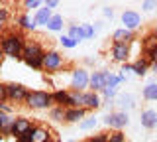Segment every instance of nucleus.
Here are the masks:
<instances>
[{"mask_svg":"<svg viewBox=\"0 0 157 142\" xmlns=\"http://www.w3.org/2000/svg\"><path fill=\"white\" fill-rule=\"evenodd\" d=\"M28 95H29V89L24 85V83H16V81L6 83V99H8V103H12V105L26 103Z\"/></svg>","mask_w":157,"mask_h":142,"instance_id":"6","label":"nucleus"},{"mask_svg":"<svg viewBox=\"0 0 157 142\" xmlns=\"http://www.w3.org/2000/svg\"><path fill=\"white\" fill-rule=\"evenodd\" d=\"M120 20H122V28H126L130 32H136L137 28H141V14L136 10H124Z\"/></svg>","mask_w":157,"mask_h":142,"instance_id":"10","label":"nucleus"},{"mask_svg":"<svg viewBox=\"0 0 157 142\" xmlns=\"http://www.w3.org/2000/svg\"><path fill=\"white\" fill-rule=\"evenodd\" d=\"M49 119L55 122H65V109L63 107H51L49 109Z\"/></svg>","mask_w":157,"mask_h":142,"instance_id":"28","label":"nucleus"},{"mask_svg":"<svg viewBox=\"0 0 157 142\" xmlns=\"http://www.w3.org/2000/svg\"><path fill=\"white\" fill-rule=\"evenodd\" d=\"M63 65H65V57L57 50H45V53H43V71L53 75V73L61 71Z\"/></svg>","mask_w":157,"mask_h":142,"instance_id":"5","label":"nucleus"},{"mask_svg":"<svg viewBox=\"0 0 157 142\" xmlns=\"http://www.w3.org/2000/svg\"><path fill=\"white\" fill-rule=\"evenodd\" d=\"M4 59H6V55L2 53V50H0V67H2V63H4Z\"/></svg>","mask_w":157,"mask_h":142,"instance_id":"42","label":"nucleus"},{"mask_svg":"<svg viewBox=\"0 0 157 142\" xmlns=\"http://www.w3.org/2000/svg\"><path fill=\"white\" fill-rule=\"evenodd\" d=\"M102 105H104V101H102L100 93H94V91H85L82 93V109L98 111Z\"/></svg>","mask_w":157,"mask_h":142,"instance_id":"13","label":"nucleus"},{"mask_svg":"<svg viewBox=\"0 0 157 142\" xmlns=\"http://www.w3.org/2000/svg\"><path fill=\"white\" fill-rule=\"evenodd\" d=\"M67 36H69V38H73L75 42L81 43L82 40H85V36H82V28H81V24H69V26H67Z\"/></svg>","mask_w":157,"mask_h":142,"instance_id":"27","label":"nucleus"},{"mask_svg":"<svg viewBox=\"0 0 157 142\" xmlns=\"http://www.w3.org/2000/svg\"><path fill=\"white\" fill-rule=\"evenodd\" d=\"M51 16H53V10H49V8H45V6H41L39 10H36V14H33V22H36V26L47 28V24H49V20H51Z\"/></svg>","mask_w":157,"mask_h":142,"instance_id":"21","label":"nucleus"},{"mask_svg":"<svg viewBox=\"0 0 157 142\" xmlns=\"http://www.w3.org/2000/svg\"><path fill=\"white\" fill-rule=\"evenodd\" d=\"M141 51H144V57L149 63L157 61V36L153 32L145 34V36L141 38Z\"/></svg>","mask_w":157,"mask_h":142,"instance_id":"8","label":"nucleus"},{"mask_svg":"<svg viewBox=\"0 0 157 142\" xmlns=\"http://www.w3.org/2000/svg\"><path fill=\"white\" fill-rule=\"evenodd\" d=\"M33 126H36V122H32L28 116H16L14 122H12V126H10V134H12L14 138H18V136L33 130Z\"/></svg>","mask_w":157,"mask_h":142,"instance_id":"9","label":"nucleus"},{"mask_svg":"<svg viewBox=\"0 0 157 142\" xmlns=\"http://www.w3.org/2000/svg\"><path fill=\"white\" fill-rule=\"evenodd\" d=\"M67 142H75V140H67Z\"/></svg>","mask_w":157,"mask_h":142,"instance_id":"46","label":"nucleus"},{"mask_svg":"<svg viewBox=\"0 0 157 142\" xmlns=\"http://www.w3.org/2000/svg\"><path fill=\"white\" fill-rule=\"evenodd\" d=\"M104 81H106V87H114V89H118V85L126 81V75H122V73L116 75L114 71H106L104 69Z\"/></svg>","mask_w":157,"mask_h":142,"instance_id":"24","label":"nucleus"},{"mask_svg":"<svg viewBox=\"0 0 157 142\" xmlns=\"http://www.w3.org/2000/svg\"><path fill=\"white\" fill-rule=\"evenodd\" d=\"M102 14H104L106 18H110V20L114 18V10H112L110 6H102Z\"/></svg>","mask_w":157,"mask_h":142,"instance_id":"41","label":"nucleus"},{"mask_svg":"<svg viewBox=\"0 0 157 142\" xmlns=\"http://www.w3.org/2000/svg\"><path fill=\"white\" fill-rule=\"evenodd\" d=\"M88 116L86 109H78V107H73V109H65V122H81L82 119Z\"/></svg>","mask_w":157,"mask_h":142,"instance_id":"20","label":"nucleus"},{"mask_svg":"<svg viewBox=\"0 0 157 142\" xmlns=\"http://www.w3.org/2000/svg\"><path fill=\"white\" fill-rule=\"evenodd\" d=\"M53 142H59V140H57V138H55V140H53Z\"/></svg>","mask_w":157,"mask_h":142,"instance_id":"47","label":"nucleus"},{"mask_svg":"<svg viewBox=\"0 0 157 142\" xmlns=\"http://www.w3.org/2000/svg\"><path fill=\"white\" fill-rule=\"evenodd\" d=\"M0 75H2V67H0Z\"/></svg>","mask_w":157,"mask_h":142,"instance_id":"45","label":"nucleus"},{"mask_svg":"<svg viewBox=\"0 0 157 142\" xmlns=\"http://www.w3.org/2000/svg\"><path fill=\"white\" fill-rule=\"evenodd\" d=\"M26 36L20 32L18 28H10V30L0 32V50L10 59H22V51L26 46Z\"/></svg>","mask_w":157,"mask_h":142,"instance_id":"1","label":"nucleus"},{"mask_svg":"<svg viewBox=\"0 0 157 142\" xmlns=\"http://www.w3.org/2000/svg\"><path fill=\"white\" fill-rule=\"evenodd\" d=\"M110 55L116 63H122V65H124V63H128V59H130V55H132V46H128V43H112Z\"/></svg>","mask_w":157,"mask_h":142,"instance_id":"12","label":"nucleus"},{"mask_svg":"<svg viewBox=\"0 0 157 142\" xmlns=\"http://www.w3.org/2000/svg\"><path fill=\"white\" fill-rule=\"evenodd\" d=\"M16 28L20 32H33L37 26L33 22V16H29L28 12H20L16 16Z\"/></svg>","mask_w":157,"mask_h":142,"instance_id":"16","label":"nucleus"},{"mask_svg":"<svg viewBox=\"0 0 157 142\" xmlns=\"http://www.w3.org/2000/svg\"><path fill=\"white\" fill-rule=\"evenodd\" d=\"M151 32H153V34H155V36H157V22L153 24V28H151Z\"/></svg>","mask_w":157,"mask_h":142,"instance_id":"44","label":"nucleus"},{"mask_svg":"<svg viewBox=\"0 0 157 142\" xmlns=\"http://www.w3.org/2000/svg\"><path fill=\"white\" fill-rule=\"evenodd\" d=\"M116 95H118V89H114V87H104L100 97H102V101H104V103H110V101L116 99Z\"/></svg>","mask_w":157,"mask_h":142,"instance_id":"31","label":"nucleus"},{"mask_svg":"<svg viewBox=\"0 0 157 142\" xmlns=\"http://www.w3.org/2000/svg\"><path fill=\"white\" fill-rule=\"evenodd\" d=\"M153 8H157V0H144L141 2V10H153Z\"/></svg>","mask_w":157,"mask_h":142,"instance_id":"36","label":"nucleus"},{"mask_svg":"<svg viewBox=\"0 0 157 142\" xmlns=\"http://www.w3.org/2000/svg\"><path fill=\"white\" fill-rule=\"evenodd\" d=\"M53 130L45 124H36L32 132V142H53Z\"/></svg>","mask_w":157,"mask_h":142,"instance_id":"14","label":"nucleus"},{"mask_svg":"<svg viewBox=\"0 0 157 142\" xmlns=\"http://www.w3.org/2000/svg\"><path fill=\"white\" fill-rule=\"evenodd\" d=\"M43 6L49 8V10H53V8L59 6V0H45V2H43Z\"/></svg>","mask_w":157,"mask_h":142,"instance_id":"40","label":"nucleus"},{"mask_svg":"<svg viewBox=\"0 0 157 142\" xmlns=\"http://www.w3.org/2000/svg\"><path fill=\"white\" fill-rule=\"evenodd\" d=\"M134 42H136V34L126 30V28H118V30L112 32V43H128V46H132Z\"/></svg>","mask_w":157,"mask_h":142,"instance_id":"17","label":"nucleus"},{"mask_svg":"<svg viewBox=\"0 0 157 142\" xmlns=\"http://www.w3.org/2000/svg\"><path fill=\"white\" fill-rule=\"evenodd\" d=\"M104 87H106L104 69H102V71H92V73H90V85H88V91L102 93V89H104Z\"/></svg>","mask_w":157,"mask_h":142,"instance_id":"19","label":"nucleus"},{"mask_svg":"<svg viewBox=\"0 0 157 142\" xmlns=\"http://www.w3.org/2000/svg\"><path fill=\"white\" fill-rule=\"evenodd\" d=\"M69 85H71V91H78V93L88 91V85H90V73H88L86 67H75V69L71 71Z\"/></svg>","mask_w":157,"mask_h":142,"instance_id":"4","label":"nucleus"},{"mask_svg":"<svg viewBox=\"0 0 157 142\" xmlns=\"http://www.w3.org/2000/svg\"><path fill=\"white\" fill-rule=\"evenodd\" d=\"M102 122L108 126L110 130H124L130 124V116L124 111H110L108 115L102 119Z\"/></svg>","mask_w":157,"mask_h":142,"instance_id":"7","label":"nucleus"},{"mask_svg":"<svg viewBox=\"0 0 157 142\" xmlns=\"http://www.w3.org/2000/svg\"><path fill=\"white\" fill-rule=\"evenodd\" d=\"M85 142H106V132H100V134H94V136H88Z\"/></svg>","mask_w":157,"mask_h":142,"instance_id":"37","label":"nucleus"},{"mask_svg":"<svg viewBox=\"0 0 157 142\" xmlns=\"http://www.w3.org/2000/svg\"><path fill=\"white\" fill-rule=\"evenodd\" d=\"M63 26H65L63 16H61V14H55V12H53L51 20H49V24H47V30H49V32H63Z\"/></svg>","mask_w":157,"mask_h":142,"instance_id":"26","label":"nucleus"},{"mask_svg":"<svg viewBox=\"0 0 157 142\" xmlns=\"http://www.w3.org/2000/svg\"><path fill=\"white\" fill-rule=\"evenodd\" d=\"M8 20H10V10H8V8H4V6H0V32L6 30Z\"/></svg>","mask_w":157,"mask_h":142,"instance_id":"32","label":"nucleus"},{"mask_svg":"<svg viewBox=\"0 0 157 142\" xmlns=\"http://www.w3.org/2000/svg\"><path fill=\"white\" fill-rule=\"evenodd\" d=\"M149 67H151V63L145 59V57H137V59L132 63V73L137 77H144L147 71H149Z\"/></svg>","mask_w":157,"mask_h":142,"instance_id":"22","label":"nucleus"},{"mask_svg":"<svg viewBox=\"0 0 157 142\" xmlns=\"http://www.w3.org/2000/svg\"><path fill=\"white\" fill-rule=\"evenodd\" d=\"M26 107L32 111H49L53 107V99H51V93L43 91V89H36V91H29L28 99H26Z\"/></svg>","mask_w":157,"mask_h":142,"instance_id":"3","label":"nucleus"},{"mask_svg":"<svg viewBox=\"0 0 157 142\" xmlns=\"http://www.w3.org/2000/svg\"><path fill=\"white\" fill-rule=\"evenodd\" d=\"M114 103H116L118 111H124V112H128L130 109L136 107V99H134V95H130V93H120V95H116Z\"/></svg>","mask_w":157,"mask_h":142,"instance_id":"18","label":"nucleus"},{"mask_svg":"<svg viewBox=\"0 0 157 142\" xmlns=\"http://www.w3.org/2000/svg\"><path fill=\"white\" fill-rule=\"evenodd\" d=\"M51 99H53V107H63V109H73L75 107L71 89H55L51 93Z\"/></svg>","mask_w":157,"mask_h":142,"instance_id":"11","label":"nucleus"},{"mask_svg":"<svg viewBox=\"0 0 157 142\" xmlns=\"http://www.w3.org/2000/svg\"><path fill=\"white\" fill-rule=\"evenodd\" d=\"M43 46L39 42H33V40H28L26 46H24V51H22V61L26 63L29 69L33 71H41L43 69Z\"/></svg>","mask_w":157,"mask_h":142,"instance_id":"2","label":"nucleus"},{"mask_svg":"<svg viewBox=\"0 0 157 142\" xmlns=\"http://www.w3.org/2000/svg\"><path fill=\"white\" fill-rule=\"evenodd\" d=\"M98 124V119H94V116H86V119H82L81 122H78V128L81 130H94V126Z\"/></svg>","mask_w":157,"mask_h":142,"instance_id":"29","label":"nucleus"},{"mask_svg":"<svg viewBox=\"0 0 157 142\" xmlns=\"http://www.w3.org/2000/svg\"><path fill=\"white\" fill-rule=\"evenodd\" d=\"M8 99H6V83H0V107L4 105Z\"/></svg>","mask_w":157,"mask_h":142,"instance_id":"38","label":"nucleus"},{"mask_svg":"<svg viewBox=\"0 0 157 142\" xmlns=\"http://www.w3.org/2000/svg\"><path fill=\"white\" fill-rule=\"evenodd\" d=\"M140 122L141 126L147 130H155L157 128V111L155 109H144L140 115Z\"/></svg>","mask_w":157,"mask_h":142,"instance_id":"15","label":"nucleus"},{"mask_svg":"<svg viewBox=\"0 0 157 142\" xmlns=\"http://www.w3.org/2000/svg\"><path fill=\"white\" fill-rule=\"evenodd\" d=\"M141 97H144V101L155 103L157 101V81H149V83H147L144 89H141Z\"/></svg>","mask_w":157,"mask_h":142,"instance_id":"23","label":"nucleus"},{"mask_svg":"<svg viewBox=\"0 0 157 142\" xmlns=\"http://www.w3.org/2000/svg\"><path fill=\"white\" fill-rule=\"evenodd\" d=\"M32 132H33V130H29V132H26V134L18 136V138H16V142H32Z\"/></svg>","mask_w":157,"mask_h":142,"instance_id":"39","label":"nucleus"},{"mask_svg":"<svg viewBox=\"0 0 157 142\" xmlns=\"http://www.w3.org/2000/svg\"><path fill=\"white\" fill-rule=\"evenodd\" d=\"M59 43H61L65 50H73V47H77V46H78V42H75L73 38H69L67 34H63V36L59 38Z\"/></svg>","mask_w":157,"mask_h":142,"instance_id":"33","label":"nucleus"},{"mask_svg":"<svg viewBox=\"0 0 157 142\" xmlns=\"http://www.w3.org/2000/svg\"><path fill=\"white\" fill-rule=\"evenodd\" d=\"M106 142H126L124 130H110V132H106Z\"/></svg>","mask_w":157,"mask_h":142,"instance_id":"30","label":"nucleus"},{"mask_svg":"<svg viewBox=\"0 0 157 142\" xmlns=\"http://www.w3.org/2000/svg\"><path fill=\"white\" fill-rule=\"evenodd\" d=\"M12 122H14L12 115H6V112L0 111V136L10 134V126H12Z\"/></svg>","mask_w":157,"mask_h":142,"instance_id":"25","label":"nucleus"},{"mask_svg":"<svg viewBox=\"0 0 157 142\" xmlns=\"http://www.w3.org/2000/svg\"><path fill=\"white\" fill-rule=\"evenodd\" d=\"M151 71H153L155 75H157V61H153V63H151Z\"/></svg>","mask_w":157,"mask_h":142,"instance_id":"43","label":"nucleus"},{"mask_svg":"<svg viewBox=\"0 0 157 142\" xmlns=\"http://www.w3.org/2000/svg\"><path fill=\"white\" fill-rule=\"evenodd\" d=\"M22 6L26 8V10H39V8L43 6V2L41 0H24Z\"/></svg>","mask_w":157,"mask_h":142,"instance_id":"34","label":"nucleus"},{"mask_svg":"<svg viewBox=\"0 0 157 142\" xmlns=\"http://www.w3.org/2000/svg\"><path fill=\"white\" fill-rule=\"evenodd\" d=\"M81 28H82V36H85V40H90L92 36H94V24H81Z\"/></svg>","mask_w":157,"mask_h":142,"instance_id":"35","label":"nucleus"}]
</instances>
